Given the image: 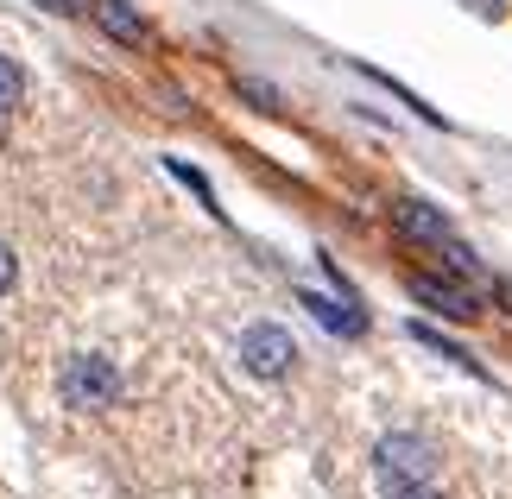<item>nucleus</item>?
Returning a JSON list of instances; mask_svg holds the SVG:
<instances>
[{
    "label": "nucleus",
    "instance_id": "obj_1",
    "mask_svg": "<svg viewBox=\"0 0 512 499\" xmlns=\"http://www.w3.org/2000/svg\"><path fill=\"white\" fill-rule=\"evenodd\" d=\"M114 392H121V373L108 361H95V354H76L64 367V398L76 411H102V405H114Z\"/></svg>",
    "mask_w": 512,
    "mask_h": 499
},
{
    "label": "nucleus",
    "instance_id": "obj_2",
    "mask_svg": "<svg viewBox=\"0 0 512 499\" xmlns=\"http://www.w3.org/2000/svg\"><path fill=\"white\" fill-rule=\"evenodd\" d=\"M241 361H247V373L279 379L291 361H298V342H291L285 329H272V323H253V329L241 335Z\"/></svg>",
    "mask_w": 512,
    "mask_h": 499
},
{
    "label": "nucleus",
    "instance_id": "obj_3",
    "mask_svg": "<svg viewBox=\"0 0 512 499\" xmlns=\"http://www.w3.org/2000/svg\"><path fill=\"white\" fill-rule=\"evenodd\" d=\"M380 468H386V481L392 487H399V481H424V474L430 468H437V449H430L424 443V436H386V443H380Z\"/></svg>",
    "mask_w": 512,
    "mask_h": 499
},
{
    "label": "nucleus",
    "instance_id": "obj_4",
    "mask_svg": "<svg viewBox=\"0 0 512 499\" xmlns=\"http://www.w3.org/2000/svg\"><path fill=\"white\" fill-rule=\"evenodd\" d=\"M411 297H418L424 310H443V316H481V297L468 291V285H456V278H430V272H418L411 278Z\"/></svg>",
    "mask_w": 512,
    "mask_h": 499
},
{
    "label": "nucleus",
    "instance_id": "obj_5",
    "mask_svg": "<svg viewBox=\"0 0 512 499\" xmlns=\"http://www.w3.org/2000/svg\"><path fill=\"white\" fill-rule=\"evenodd\" d=\"M89 13L102 19V32H108V38H121V45H140V38H146L140 13H133V0H95Z\"/></svg>",
    "mask_w": 512,
    "mask_h": 499
},
{
    "label": "nucleus",
    "instance_id": "obj_6",
    "mask_svg": "<svg viewBox=\"0 0 512 499\" xmlns=\"http://www.w3.org/2000/svg\"><path fill=\"white\" fill-rule=\"evenodd\" d=\"M392 222H399L411 241H430V247L449 241V222H443V215H430L424 203H399V209H392Z\"/></svg>",
    "mask_w": 512,
    "mask_h": 499
},
{
    "label": "nucleus",
    "instance_id": "obj_7",
    "mask_svg": "<svg viewBox=\"0 0 512 499\" xmlns=\"http://www.w3.org/2000/svg\"><path fill=\"white\" fill-rule=\"evenodd\" d=\"M304 310H317V323L336 329V335H361V310H354L348 297L336 304V297H323V291H304Z\"/></svg>",
    "mask_w": 512,
    "mask_h": 499
},
{
    "label": "nucleus",
    "instance_id": "obj_8",
    "mask_svg": "<svg viewBox=\"0 0 512 499\" xmlns=\"http://www.w3.org/2000/svg\"><path fill=\"white\" fill-rule=\"evenodd\" d=\"M19 95H26V76H19L13 57H0V114H13V108H19Z\"/></svg>",
    "mask_w": 512,
    "mask_h": 499
},
{
    "label": "nucleus",
    "instance_id": "obj_9",
    "mask_svg": "<svg viewBox=\"0 0 512 499\" xmlns=\"http://www.w3.org/2000/svg\"><path fill=\"white\" fill-rule=\"evenodd\" d=\"M418 342H424V348H437V354H443V361H468V354H462V348H449V342H443V335H437V329H418Z\"/></svg>",
    "mask_w": 512,
    "mask_h": 499
},
{
    "label": "nucleus",
    "instance_id": "obj_10",
    "mask_svg": "<svg viewBox=\"0 0 512 499\" xmlns=\"http://www.w3.org/2000/svg\"><path fill=\"white\" fill-rule=\"evenodd\" d=\"M386 499H437L424 481H399V487H386Z\"/></svg>",
    "mask_w": 512,
    "mask_h": 499
},
{
    "label": "nucleus",
    "instance_id": "obj_11",
    "mask_svg": "<svg viewBox=\"0 0 512 499\" xmlns=\"http://www.w3.org/2000/svg\"><path fill=\"white\" fill-rule=\"evenodd\" d=\"M13 278H19V266H13V253H7V247H0V297H7V291H13Z\"/></svg>",
    "mask_w": 512,
    "mask_h": 499
},
{
    "label": "nucleus",
    "instance_id": "obj_12",
    "mask_svg": "<svg viewBox=\"0 0 512 499\" xmlns=\"http://www.w3.org/2000/svg\"><path fill=\"white\" fill-rule=\"evenodd\" d=\"M241 95H253V102H266V108H279V95H272L266 83H241Z\"/></svg>",
    "mask_w": 512,
    "mask_h": 499
}]
</instances>
